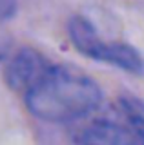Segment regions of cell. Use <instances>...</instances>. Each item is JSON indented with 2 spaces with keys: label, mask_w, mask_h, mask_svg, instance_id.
Wrapping results in <instances>:
<instances>
[{
  "label": "cell",
  "mask_w": 144,
  "mask_h": 145,
  "mask_svg": "<svg viewBox=\"0 0 144 145\" xmlns=\"http://www.w3.org/2000/svg\"><path fill=\"white\" fill-rule=\"evenodd\" d=\"M79 145H141L126 123L97 120L82 131Z\"/></svg>",
  "instance_id": "4"
},
{
  "label": "cell",
  "mask_w": 144,
  "mask_h": 145,
  "mask_svg": "<svg viewBox=\"0 0 144 145\" xmlns=\"http://www.w3.org/2000/svg\"><path fill=\"white\" fill-rule=\"evenodd\" d=\"M119 107L126 118V125L135 134L139 143L144 145V105L135 98H122Z\"/></svg>",
  "instance_id": "5"
},
{
  "label": "cell",
  "mask_w": 144,
  "mask_h": 145,
  "mask_svg": "<svg viewBox=\"0 0 144 145\" xmlns=\"http://www.w3.org/2000/svg\"><path fill=\"white\" fill-rule=\"evenodd\" d=\"M67 33L73 45L82 54L93 58L98 62H106L111 65H117L124 71L141 74L144 72V60L133 47L119 42H106L97 35L93 25L88 20L80 16H75L69 20Z\"/></svg>",
  "instance_id": "2"
},
{
  "label": "cell",
  "mask_w": 144,
  "mask_h": 145,
  "mask_svg": "<svg viewBox=\"0 0 144 145\" xmlns=\"http://www.w3.org/2000/svg\"><path fill=\"white\" fill-rule=\"evenodd\" d=\"M17 9V0H0V20L9 18Z\"/></svg>",
  "instance_id": "6"
},
{
  "label": "cell",
  "mask_w": 144,
  "mask_h": 145,
  "mask_svg": "<svg viewBox=\"0 0 144 145\" xmlns=\"http://www.w3.org/2000/svg\"><path fill=\"white\" fill-rule=\"evenodd\" d=\"M29 112L44 121H69L95 111L102 100L98 85L71 67L51 65L24 94Z\"/></svg>",
  "instance_id": "1"
},
{
  "label": "cell",
  "mask_w": 144,
  "mask_h": 145,
  "mask_svg": "<svg viewBox=\"0 0 144 145\" xmlns=\"http://www.w3.org/2000/svg\"><path fill=\"white\" fill-rule=\"evenodd\" d=\"M51 65L53 63H49L35 49H20L13 56V60L9 62V65L6 69L7 84L15 91H22L26 94L46 74Z\"/></svg>",
  "instance_id": "3"
}]
</instances>
